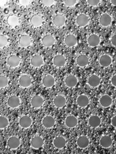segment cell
Wrapping results in <instances>:
<instances>
[{
    "label": "cell",
    "instance_id": "6da1fadb",
    "mask_svg": "<svg viewBox=\"0 0 116 154\" xmlns=\"http://www.w3.org/2000/svg\"><path fill=\"white\" fill-rule=\"evenodd\" d=\"M18 83L22 88H28L32 84V79L29 75L23 74L20 76Z\"/></svg>",
    "mask_w": 116,
    "mask_h": 154
},
{
    "label": "cell",
    "instance_id": "7a4b0ae2",
    "mask_svg": "<svg viewBox=\"0 0 116 154\" xmlns=\"http://www.w3.org/2000/svg\"><path fill=\"white\" fill-rule=\"evenodd\" d=\"M19 125L23 129H28L33 124L32 118L27 115L21 116L19 119Z\"/></svg>",
    "mask_w": 116,
    "mask_h": 154
},
{
    "label": "cell",
    "instance_id": "3957f363",
    "mask_svg": "<svg viewBox=\"0 0 116 154\" xmlns=\"http://www.w3.org/2000/svg\"><path fill=\"white\" fill-rule=\"evenodd\" d=\"M42 82L43 87L46 88H52L55 85L56 81L52 75L47 74L43 77Z\"/></svg>",
    "mask_w": 116,
    "mask_h": 154
},
{
    "label": "cell",
    "instance_id": "277c9868",
    "mask_svg": "<svg viewBox=\"0 0 116 154\" xmlns=\"http://www.w3.org/2000/svg\"><path fill=\"white\" fill-rule=\"evenodd\" d=\"M41 42L43 46L46 48H50L54 45L56 40L53 35L50 34H46L42 37Z\"/></svg>",
    "mask_w": 116,
    "mask_h": 154
},
{
    "label": "cell",
    "instance_id": "5b68a950",
    "mask_svg": "<svg viewBox=\"0 0 116 154\" xmlns=\"http://www.w3.org/2000/svg\"><path fill=\"white\" fill-rule=\"evenodd\" d=\"M78 79L75 75L71 74L66 77L65 79V84L68 88H74L77 86Z\"/></svg>",
    "mask_w": 116,
    "mask_h": 154
},
{
    "label": "cell",
    "instance_id": "8992f818",
    "mask_svg": "<svg viewBox=\"0 0 116 154\" xmlns=\"http://www.w3.org/2000/svg\"><path fill=\"white\" fill-rule=\"evenodd\" d=\"M42 125L46 129H51L56 124V120L54 117L47 115L45 116L42 119Z\"/></svg>",
    "mask_w": 116,
    "mask_h": 154
},
{
    "label": "cell",
    "instance_id": "52a82bcc",
    "mask_svg": "<svg viewBox=\"0 0 116 154\" xmlns=\"http://www.w3.org/2000/svg\"><path fill=\"white\" fill-rule=\"evenodd\" d=\"M20 103H21L20 99L15 95L11 96L8 98L7 101L8 106L11 109H16L20 105Z\"/></svg>",
    "mask_w": 116,
    "mask_h": 154
},
{
    "label": "cell",
    "instance_id": "ba28073f",
    "mask_svg": "<svg viewBox=\"0 0 116 154\" xmlns=\"http://www.w3.org/2000/svg\"><path fill=\"white\" fill-rule=\"evenodd\" d=\"M89 23V17L84 14L79 15L76 18V23L80 27L83 28L88 25Z\"/></svg>",
    "mask_w": 116,
    "mask_h": 154
},
{
    "label": "cell",
    "instance_id": "9c48e42d",
    "mask_svg": "<svg viewBox=\"0 0 116 154\" xmlns=\"http://www.w3.org/2000/svg\"><path fill=\"white\" fill-rule=\"evenodd\" d=\"M32 43V39L28 35H23L18 40V45L21 48H28Z\"/></svg>",
    "mask_w": 116,
    "mask_h": 154
},
{
    "label": "cell",
    "instance_id": "30bf717a",
    "mask_svg": "<svg viewBox=\"0 0 116 154\" xmlns=\"http://www.w3.org/2000/svg\"><path fill=\"white\" fill-rule=\"evenodd\" d=\"M100 83H101L100 78L96 74L91 75L87 80L88 85L90 87L93 88L99 87L100 85Z\"/></svg>",
    "mask_w": 116,
    "mask_h": 154
},
{
    "label": "cell",
    "instance_id": "8fae6325",
    "mask_svg": "<svg viewBox=\"0 0 116 154\" xmlns=\"http://www.w3.org/2000/svg\"><path fill=\"white\" fill-rule=\"evenodd\" d=\"M44 104L43 98L39 95H36L33 96L31 100V104L32 107L35 109L40 108Z\"/></svg>",
    "mask_w": 116,
    "mask_h": 154
},
{
    "label": "cell",
    "instance_id": "7c38bea8",
    "mask_svg": "<svg viewBox=\"0 0 116 154\" xmlns=\"http://www.w3.org/2000/svg\"><path fill=\"white\" fill-rule=\"evenodd\" d=\"M53 23L55 26L58 28L63 27L66 23V18L62 14L56 15L53 19Z\"/></svg>",
    "mask_w": 116,
    "mask_h": 154
},
{
    "label": "cell",
    "instance_id": "4fadbf2b",
    "mask_svg": "<svg viewBox=\"0 0 116 154\" xmlns=\"http://www.w3.org/2000/svg\"><path fill=\"white\" fill-rule=\"evenodd\" d=\"M112 18L111 16L108 14H104L99 18L100 24L103 27H108L112 23Z\"/></svg>",
    "mask_w": 116,
    "mask_h": 154
},
{
    "label": "cell",
    "instance_id": "5bb4252c",
    "mask_svg": "<svg viewBox=\"0 0 116 154\" xmlns=\"http://www.w3.org/2000/svg\"><path fill=\"white\" fill-rule=\"evenodd\" d=\"M20 144H21L20 140L15 136L11 137L8 140V146L10 149L12 150H15L18 148Z\"/></svg>",
    "mask_w": 116,
    "mask_h": 154
},
{
    "label": "cell",
    "instance_id": "9a60e30c",
    "mask_svg": "<svg viewBox=\"0 0 116 154\" xmlns=\"http://www.w3.org/2000/svg\"><path fill=\"white\" fill-rule=\"evenodd\" d=\"M78 123V120L76 116L74 115H69L65 119V124L68 128L75 127Z\"/></svg>",
    "mask_w": 116,
    "mask_h": 154
},
{
    "label": "cell",
    "instance_id": "2e32d148",
    "mask_svg": "<svg viewBox=\"0 0 116 154\" xmlns=\"http://www.w3.org/2000/svg\"><path fill=\"white\" fill-rule=\"evenodd\" d=\"M89 98L85 94H81L77 99V105L81 108L86 107L89 104Z\"/></svg>",
    "mask_w": 116,
    "mask_h": 154
},
{
    "label": "cell",
    "instance_id": "e0dca14e",
    "mask_svg": "<svg viewBox=\"0 0 116 154\" xmlns=\"http://www.w3.org/2000/svg\"><path fill=\"white\" fill-rule=\"evenodd\" d=\"M21 60L16 55H11L7 59V64L11 68H16L20 64Z\"/></svg>",
    "mask_w": 116,
    "mask_h": 154
},
{
    "label": "cell",
    "instance_id": "ac0fdd59",
    "mask_svg": "<svg viewBox=\"0 0 116 154\" xmlns=\"http://www.w3.org/2000/svg\"><path fill=\"white\" fill-rule=\"evenodd\" d=\"M30 63L32 66L34 68H40L43 65L44 60L41 56L34 55L31 57L30 60Z\"/></svg>",
    "mask_w": 116,
    "mask_h": 154
},
{
    "label": "cell",
    "instance_id": "d6986e66",
    "mask_svg": "<svg viewBox=\"0 0 116 154\" xmlns=\"http://www.w3.org/2000/svg\"><path fill=\"white\" fill-rule=\"evenodd\" d=\"M99 102L102 107L104 108H108L112 105V99L110 96L108 94H104L100 97Z\"/></svg>",
    "mask_w": 116,
    "mask_h": 154
},
{
    "label": "cell",
    "instance_id": "ffe728a7",
    "mask_svg": "<svg viewBox=\"0 0 116 154\" xmlns=\"http://www.w3.org/2000/svg\"><path fill=\"white\" fill-rule=\"evenodd\" d=\"M67 103L66 98L62 95H58L56 96L53 100L54 106L59 109L64 107Z\"/></svg>",
    "mask_w": 116,
    "mask_h": 154
},
{
    "label": "cell",
    "instance_id": "44dd1931",
    "mask_svg": "<svg viewBox=\"0 0 116 154\" xmlns=\"http://www.w3.org/2000/svg\"><path fill=\"white\" fill-rule=\"evenodd\" d=\"M53 63L56 67H63L66 63V59L64 56L62 54H58L54 57L53 59Z\"/></svg>",
    "mask_w": 116,
    "mask_h": 154
},
{
    "label": "cell",
    "instance_id": "7402d4cb",
    "mask_svg": "<svg viewBox=\"0 0 116 154\" xmlns=\"http://www.w3.org/2000/svg\"><path fill=\"white\" fill-rule=\"evenodd\" d=\"M44 144V141L43 138L40 136H35L34 137L31 141V145L33 149H39L41 148Z\"/></svg>",
    "mask_w": 116,
    "mask_h": 154
},
{
    "label": "cell",
    "instance_id": "603a6c76",
    "mask_svg": "<svg viewBox=\"0 0 116 154\" xmlns=\"http://www.w3.org/2000/svg\"><path fill=\"white\" fill-rule=\"evenodd\" d=\"M64 43L67 46L72 48L77 45V38L74 34H68L65 36Z\"/></svg>",
    "mask_w": 116,
    "mask_h": 154
},
{
    "label": "cell",
    "instance_id": "cb8c5ba5",
    "mask_svg": "<svg viewBox=\"0 0 116 154\" xmlns=\"http://www.w3.org/2000/svg\"><path fill=\"white\" fill-rule=\"evenodd\" d=\"M87 43L92 48L98 46L100 43V38L97 34H92L87 38Z\"/></svg>",
    "mask_w": 116,
    "mask_h": 154
},
{
    "label": "cell",
    "instance_id": "d4e9b609",
    "mask_svg": "<svg viewBox=\"0 0 116 154\" xmlns=\"http://www.w3.org/2000/svg\"><path fill=\"white\" fill-rule=\"evenodd\" d=\"M102 123L100 118L97 115H92L89 117L88 120V124L92 128H97Z\"/></svg>",
    "mask_w": 116,
    "mask_h": 154
},
{
    "label": "cell",
    "instance_id": "484cf974",
    "mask_svg": "<svg viewBox=\"0 0 116 154\" xmlns=\"http://www.w3.org/2000/svg\"><path fill=\"white\" fill-rule=\"evenodd\" d=\"M90 144V140L86 136L81 135L78 137L77 141V144L80 149L87 148Z\"/></svg>",
    "mask_w": 116,
    "mask_h": 154
},
{
    "label": "cell",
    "instance_id": "4316f807",
    "mask_svg": "<svg viewBox=\"0 0 116 154\" xmlns=\"http://www.w3.org/2000/svg\"><path fill=\"white\" fill-rule=\"evenodd\" d=\"M100 145L103 148H109L113 143L112 138L109 135H104L100 139Z\"/></svg>",
    "mask_w": 116,
    "mask_h": 154
},
{
    "label": "cell",
    "instance_id": "83f0119b",
    "mask_svg": "<svg viewBox=\"0 0 116 154\" xmlns=\"http://www.w3.org/2000/svg\"><path fill=\"white\" fill-rule=\"evenodd\" d=\"M67 144V141L65 138L62 136H59L56 137L53 140L54 146L59 149L64 148Z\"/></svg>",
    "mask_w": 116,
    "mask_h": 154
},
{
    "label": "cell",
    "instance_id": "f1b7e54d",
    "mask_svg": "<svg viewBox=\"0 0 116 154\" xmlns=\"http://www.w3.org/2000/svg\"><path fill=\"white\" fill-rule=\"evenodd\" d=\"M112 57L108 54H104L99 59V63L103 67L109 66L112 64Z\"/></svg>",
    "mask_w": 116,
    "mask_h": 154
},
{
    "label": "cell",
    "instance_id": "f546056e",
    "mask_svg": "<svg viewBox=\"0 0 116 154\" xmlns=\"http://www.w3.org/2000/svg\"><path fill=\"white\" fill-rule=\"evenodd\" d=\"M76 62L78 66L83 68L88 65L89 63V58L85 54H81L77 57Z\"/></svg>",
    "mask_w": 116,
    "mask_h": 154
},
{
    "label": "cell",
    "instance_id": "4dcf8cb0",
    "mask_svg": "<svg viewBox=\"0 0 116 154\" xmlns=\"http://www.w3.org/2000/svg\"><path fill=\"white\" fill-rule=\"evenodd\" d=\"M43 18L41 15L36 14L32 16L30 19V23L35 28H38L41 26L43 24Z\"/></svg>",
    "mask_w": 116,
    "mask_h": 154
},
{
    "label": "cell",
    "instance_id": "1f68e13d",
    "mask_svg": "<svg viewBox=\"0 0 116 154\" xmlns=\"http://www.w3.org/2000/svg\"><path fill=\"white\" fill-rule=\"evenodd\" d=\"M8 23L12 28H15L19 25V18L15 15H10L8 18Z\"/></svg>",
    "mask_w": 116,
    "mask_h": 154
},
{
    "label": "cell",
    "instance_id": "d6a6232c",
    "mask_svg": "<svg viewBox=\"0 0 116 154\" xmlns=\"http://www.w3.org/2000/svg\"><path fill=\"white\" fill-rule=\"evenodd\" d=\"M9 124V121L8 118L5 116H0V128L1 129H3L6 128Z\"/></svg>",
    "mask_w": 116,
    "mask_h": 154
},
{
    "label": "cell",
    "instance_id": "836d02e7",
    "mask_svg": "<svg viewBox=\"0 0 116 154\" xmlns=\"http://www.w3.org/2000/svg\"><path fill=\"white\" fill-rule=\"evenodd\" d=\"M9 84V80L6 76L4 75H1L0 76V87L3 88L6 87Z\"/></svg>",
    "mask_w": 116,
    "mask_h": 154
},
{
    "label": "cell",
    "instance_id": "e575fe53",
    "mask_svg": "<svg viewBox=\"0 0 116 154\" xmlns=\"http://www.w3.org/2000/svg\"><path fill=\"white\" fill-rule=\"evenodd\" d=\"M8 45V38L5 35H1L0 36V47L3 48Z\"/></svg>",
    "mask_w": 116,
    "mask_h": 154
},
{
    "label": "cell",
    "instance_id": "d590c367",
    "mask_svg": "<svg viewBox=\"0 0 116 154\" xmlns=\"http://www.w3.org/2000/svg\"><path fill=\"white\" fill-rule=\"evenodd\" d=\"M78 1H77V0H65V1L64 2V3L67 7L72 8L75 6L78 3Z\"/></svg>",
    "mask_w": 116,
    "mask_h": 154
},
{
    "label": "cell",
    "instance_id": "8d00e7d4",
    "mask_svg": "<svg viewBox=\"0 0 116 154\" xmlns=\"http://www.w3.org/2000/svg\"><path fill=\"white\" fill-rule=\"evenodd\" d=\"M86 2L90 6L96 7L97 6L102 2V1H100V0H87Z\"/></svg>",
    "mask_w": 116,
    "mask_h": 154
},
{
    "label": "cell",
    "instance_id": "74e56055",
    "mask_svg": "<svg viewBox=\"0 0 116 154\" xmlns=\"http://www.w3.org/2000/svg\"><path fill=\"white\" fill-rule=\"evenodd\" d=\"M42 4L46 7H50L54 5L56 3L55 0H43L42 1Z\"/></svg>",
    "mask_w": 116,
    "mask_h": 154
},
{
    "label": "cell",
    "instance_id": "f35d334b",
    "mask_svg": "<svg viewBox=\"0 0 116 154\" xmlns=\"http://www.w3.org/2000/svg\"><path fill=\"white\" fill-rule=\"evenodd\" d=\"M31 3L30 0H21V1H18V3L21 6H27L29 5Z\"/></svg>",
    "mask_w": 116,
    "mask_h": 154
},
{
    "label": "cell",
    "instance_id": "ab89813d",
    "mask_svg": "<svg viewBox=\"0 0 116 154\" xmlns=\"http://www.w3.org/2000/svg\"><path fill=\"white\" fill-rule=\"evenodd\" d=\"M111 42L112 46L116 47V34H114V35H112L111 39Z\"/></svg>",
    "mask_w": 116,
    "mask_h": 154
},
{
    "label": "cell",
    "instance_id": "60d3db41",
    "mask_svg": "<svg viewBox=\"0 0 116 154\" xmlns=\"http://www.w3.org/2000/svg\"><path fill=\"white\" fill-rule=\"evenodd\" d=\"M111 84H112L114 87H116V74L114 75L112 77V78H111Z\"/></svg>",
    "mask_w": 116,
    "mask_h": 154
},
{
    "label": "cell",
    "instance_id": "b9f144b4",
    "mask_svg": "<svg viewBox=\"0 0 116 154\" xmlns=\"http://www.w3.org/2000/svg\"><path fill=\"white\" fill-rule=\"evenodd\" d=\"M111 124L113 127L116 128V115L114 116L111 119Z\"/></svg>",
    "mask_w": 116,
    "mask_h": 154
},
{
    "label": "cell",
    "instance_id": "7bdbcfd3",
    "mask_svg": "<svg viewBox=\"0 0 116 154\" xmlns=\"http://www.w3.org/2000/svg\"><path fill=\"white\" fill-rule=\"evenodd\" d=\"M110 3L114 6H116V0H111Z\"/></svg>",
    "mask_w": 116,
    "mask_h": 154
}]
</instances>
